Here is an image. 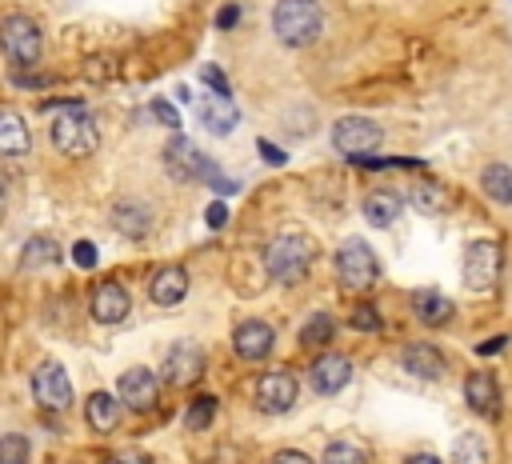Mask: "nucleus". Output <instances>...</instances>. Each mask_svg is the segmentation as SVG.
<instances>
[{"label": "nucleus", "mask_w": 512, "mask_h": 464, "mask_svg": "<svg viewBox=\"0 0 512 464\" xmlns=\"http://www.w3.org/2000/svg\"><path fill=\"white\" fill-rule=\"evenodd\" d=\"M312 256H316L312 240H308L304 232L288 228V232H280V236L268 240V248H264V268H268V276H272L276 284H300V280L308 276V268H312Z\"/></svg>", "instance_id": "obj_1"}, {"label": "nucleus", "mask_w": 512, "mask_h": 464, "mask_svg": "<svg viewBox=\"0 0 512 464\" xmlns=\"http://www.w3.org/2000/svg\"><path fill=\"white\" fill-rule=\"evenodd\" d=\"M52 144L64 152V156H88L92 148H96V124H92V116H88V108L80 104V100H68V104H60L56 112H52Z\"/></svg>", "instance_id": "obj_2"}, {"label": "nucleus", "mask_w": 512, "mask_h": 464, "mask_svg": "<svg viewBox=\"0 0 512 464\" xmlns=\"http://www.w3.org/2000/svg\"><path fill=\"white\" fill-rule=\"evenodd\" d=\"M272 28H276V36H280L284 44L304 48V44H312V40L320 36V28H324V8H320V0H276V8H272Z\"/></svg>", "instance_id": "obj_3"}, {"label": "nucleus", "mask_w": 512, "mask_h": 464, "mask_svg": "<svg viewBox=\"0 0 512 464\" xmlns=\"http://www.w3.org/2000/svg\"><path fill=\"white\" fill-rule=\"evenodd\" d=\"M164 164H168V172H172L176 180H200V184H212L216 192H232V188H236V184L224 180L220 168H216L192 140H184V136H172V140H168Z\"/></svg>", "instance_id": "obj_4"}, {"label": "nucleus", "mask_w": 512, "mask_h": 464, "mask_svg": "<svg viewBox=\"0 0 512 464\" xmlns=\"http://www.w3.org/2000/svg\"><path fill=\"white\" fill-rule=\"evenodd\" d=\"M332 264H336V280H340L348 292H364V288H372L376 276H380L376 252H372L360 236L344 240V244L336 248V256H332Z\"/></svg>", "instance_id": "obj_5"}, {"label": "nucleus", "mask_w": 512, "mask_h": 464, "mask_svg": "<svg viewBox=\"0 0 512 464\" xmlns=\"http://www.w3.org/2000/svg\"><path fill=\"white\" fill-rule=\"evenodd\" d=\"M380 140H384L380 124L368 120V116H340V120L332 124V148L344 152L348 160L372 156V152L380 148Z\"/></svg>", "instance_id": "obj_6"}, {"label": "nucleus", "mask_w": 512, "mask_h": 464, "mask_svg": "<svg viewBox=\"0 0 512 464\" xmlns=\"http://www.w3.org/2000/svg\"><path fill=\"white\" fill-rule=\"evenodd\" d=\"M0 48H4V56H8L12 64L28 68V64L40 60L44 40H40V28H36L28 16H4V20H0Z\"/></svg>", "instance_id": "obj_7"}, {"label": "nucleus", "mask_w": 512, "mask_h": 464, "mask_svg": "<svg viewBox=\"0 0 512 464\" xmlns=\"http://www.w3.org/2000/svg\"><path fill=\"white\" fill-rule=\"evenodd\" d=\"M460 276H464V288L488 292L500 280V244L496 240H472L464 248V260H460Z\"/></svg>", "instance_id": "obj_8"}, {"label": "nucleus", "mask_w": 512, "mask_h": 464, "mask_svg": "<svg viewBox=\"0 0 512 464\" xmlns=\"http://www.w3.org/2000/svg\"><path fill=\"white\" fill-rule=\"evenodd\" d=\"M32 396H36V404L48 408V412L68 408V404H72V380H68V372H64L56 360H44V364L32 372Z\"/></svg>", "instance_id": "obj_9"}, {"label": "nucleus", "mask_w": 512, "mask_h": 464, "mask_svg": "<svg viewBox=\"0 0 512 464\" xmlns=\"http://www.w3.org/2000/svg\"><path fill=\"white\" fill-rule=\"evenodd\" d=\"M296 376L292 372H268V376H260L256 380V408L260 412H268V416H280V412H288L292 404H296Z\"/></svg>", "instance_id": "obj_10"}, {"label": "nucleus", "mask_w": 512, "mask_h": 464, "mask_svg": "<svg viewBox=\"0 0 512 464\" xmlns=\"http://www.w3.org/2000/svg\"><path fill=\"white\" fill-rule=\"evenodd\" d=\"M200 372H204V348H200V344H192V340H176V344L168 348L164 376H168L172 384L188 388V384H196V380H200Z\"/></svg>", "instance_id": "obj_11"}, {"label": "nucleus", "mask_w": 512, "mask_h": 464, "mask_svg": "<svg viewBox=\"0 0 512 464\" xmlns=\"http://www.w3.org/2000/svg\"><path fill=\"white\" fill-rule=\"evenodd\" d=\"M88 308H92V316H96L100 324H120V320L128 316L132 300H128V288H124V284L100 280V284L88 292Z\"/></svg>", "instance_id": "obj_12"}, {"label": "nucleus", "mask_w": 512, "mask_h": 464, "mask_svg": "<svg viewBox=\"0 0 512 464\" xmlns=\"http://www.w3.org/2000/svg\"><path fill=\"white\" fill-rule=\"evenodd\" d=\"M196 112H200V124H204L212 136H228V132L240 124V108H236L224 92H208V96H200Z\"/></svg>", "instance_id": "obj_13"}, {"label": "nucleus", "mask_w": 512, "mask_h": 464, "mask_svg": "<svg viewBox=\"0 0 512 464\" xmlns=\"http://www.w3.org/2000/svg\"><path fill=\"white\" fill-rule=\"evenodd\" d=\"M116 388H120V400H124L132 412H148V408L156 404V392H160V384H156V376H152L148 368H128Z\"/></svg>", "instance_id": "obj_14"}, {"label": "nucleus", "mask_w": 512, "mask_h": 464, "mask_svg": "<svg viewBox=\"0 0 512 464\" xmlns=\"http://www.w3.org/2000/svg\"><path fill=\"white\" fill-rule=\"evenodd\" d=\"M308 380H312V388H316L320 396H332V392H340V388L352 380V360H348V356L328 352V356H320V360L312 364Z\"/></svg>", "instance_id": "obj_15"}, {"label": "nucleus", "mask_w": 512, "mask_h": 464, "mask_svg": "<svg viewBox=\"0 0 512 464\" xmlns=\"http://www.w3.org/2000/svg\"><path fill=\"white\" fill-rule=\"evenodd\" d=\"M464 400H468V408L476 412V416H496L500 412V384H496V376L492 372H472L468 380H464Z\"/></svg>", "instance_id": "obj_16"}, {"label": "nucleus", "mask_w": 512, "mask_h": 464, "mask_svg": "<svg viewBox=\"0 0 512 464\" xmlns=\"http://www.w3.org/2000/svg\"><path fill=\"white\" fill-rule=\"evenodd\" d=\"M272 340L276 336H272V328L264 320H244L236 328V336H232V348H236L240 360H264L272 352Z\"/></svg>", "instance_id": "obj_17"}, {"label": "nucleus", "mask_w": 512, "mask_h": 464, "mask_svg": "<svg viewBox=\"0 0 512 464\" xmlns=\"http://www.w3.org/2000/svg\"><path fill=\"white\" fill-rule=\"evenodd\" d=\"M148 296H152L160 308H172V304H180V300L188 296V272H184L180 264H168V268H160V272L152 276V284H148Z\"/></svg>", "instance_id": "obj_18"}, {"label": "nucleus", "mask_w": 512, "mask_h": 464, "mask_svg": "<svg viewBox=\"0 0 512 464\" xmlns=\"http://www.w3.org/2000/svg\"><path fill=\"white\" fill-rule=\"evenodd\" d=\"M400 364H404L412 376H420V380H440V376H444V356H440V348H432V344H408V348L400 352Z\"/></svg>", "instance_id": "obj_19"}, {"label": "nucleus", "mask_w": 512, "mask_h": 464, "mask_svg": "<svg viewBox=\"0 0 512 464\" xmlns=\"http://www.w3.org/2000/svg\"><path fill=\"white\" fill-rule=\"evenodd\" d=\"M112 224H116L124 236H148L152 216H148V208H144L140 200H116V208H112Z\"/></svg>", "instance_id": "obj_20"}, {"label": "nucleus", "mask_w": 512, "mask_h": 464, "mask_svg": "<svg viewBox=\"0 0 512 464\" xmlns=\"http://www.w3.org/2000/svg\"><path fill=\"white\" fill-rule=\"evenodd\" d=\"M400 208H404V200L396 192H368L364 196V220L376 228H388L400 216Z\"/></svg>", "instance_id": "obj_21"}, {"label": "nucleus", "mask_w": 512, "mask_h": 464, "mask_svg": "<svg viewBox=\"0 0 512 464\" xmlns=\"http://www.w3.org/2000/svg\"><path fill=\"white\" fill-rule=\"evenodd\" d=\"M412 308H416V316H420L428 328H440V324L452 320V300L440 296V292H428V288L412 296Z\"/></svg>", "instance_id": "obj_22"}, {"label": "nucleus", "mask_w": 512, "mask_h": 464, "mask_svg": "<svg viewBox=\"0 0 512 464\" xmlns=\"http://www.w3.org/2000/svg\"><path fill=\"white\" fill-rule=\"evenodd\" d=\"M84 416H88V424H92L96 432H112L116 420H120V404H116L112 392H92L88 404H84Z\"/></svg>", "instance_id": "obj_23"}, {"label": "nucleus", "mask_w": 512, "mask_h": 464, "mask_svg": "<svg viewBox=\"0 0 512 464\" xmlns=\"http://www.w3.org/2000/svg\"><path fill=\"white\" fill-rule=\"evenodd\" d=\"M28 144H32L28 124L16 112H0V152L4 156H20V152H28Z\"/></svg>", "instance_id": "obj_24"}, {"label": "nucleus", "mask_w": 512, "mask_h": 464, "mask_svg": "<svg viewBox=\"0 0 512 464\" xmlns=\"http://www.w3.org/2000/svg\"><path fill=\"white\" fill-rule=\"evenodd\" d=\"M480 188H484L488 200L512 204V168H508V164H488V168L480 172Z\"/></svg>", "instance_id": "obj_25"}, {"label": "nucleus", "mask_w": 512, "mask_h": 464, "mask_svg": "<svg viewBox=\"0 0 512 464\" xmlns=\"http://www.w3.org/2000/svg\"><path fill=\"white\" fill-rule=\"evenodd\" d=\"M408 200L420 208V212H444L448 208V188L436 184V180H416L408 188Z\"/></svg>", "instance_id": "obj_26"}, {"label": "nucleus", "mask_w": 512, "mask_h": 464, "mask_svg": "<svg viewBox=\"0 0 512 464\" xmlns=\"http://www.w3.org/2000/svg\"><path fill=\"white\" fill-rule=\"evenodd\" d=\"M20 264H24V268H52V264H60V244L48 240V236H36V240L24 244Z\"/></svg>", "instance_id": "obj_27"}, {"label": "nucleus", "mask_w": 512, "mask_h": 464, "mask_svg": "<svg viewBox=\"0 0 512 464\" xmlns=\"http://www.w3.org/2000/svg\"><path fill=\"white\" fill-rule=\"evenodd\" d=\"M452 464H488V444H484L476 432L456 436V444H452Z\"/></svg>", "instance_id": "obj_28"}, {"label": "nucleus", "mask_w": 512, "mask_h": 464, "mask_svg": "<svg viewBox=\"0 0 512 464\" xmlns=\"http://www.w3.org/2000/svg\"><path fill=\"white\" fill-rule=\"evenodd\" d=\"M332 332H336L332 316H328V312H316V316L304 320V328H300V344H304V348H320V344L332 340Z\"/></svg>", "instance_id": "obj_29"}, {"label": "nucleus", "mask_w": 512, "mask_h": 464, "mask_svg": "<svg viewBox=\"0 0 512 464\" xmlns=\"http://www.w3.org/2000/svg\"><path fill=\"white\" fill-rule=\"evenodd\" d=\"M212 416H216V400H212V396H200V400H192V404H188L184 424H188L192 432H204V428L212 424Z\"/></svg>", "instance_id": "obj_30"}, {"label": "nucleus", "mask_w": 512, "mask_h": 464, "mask_svg": "<svg viewBox=\"0 0 512 464\" xmlns=\"http://www.w3.org/2000/svg\"><path fill=\"white\" fill-rule=\"evenodd\" d=\"M320 464H368V456H364L356 444H344V440H336V444H328V448H324Z\"/></svg>", "instance_id": "obj_31"}, {"label": "nucleus", "mask_w": 512, "mask_h": 464, "mask_svg": "<svg viewBox=\"0 0 512 464\" xmlns=\"http://www.w3.org/2000/svg\"><path fill=\"white\" fill-rule=\"evenodd\" d=\"M0 464H28V440L24 436H0Z\"/></svg>", "instance_id": "obj_32"}, {"label": "nucleus", "mask_w": 512, "mask_h": 464, "mask_svg": "<svg viewBox=\"0 0 512 464\" xmlns=\"http://www.w3.org/2000/svg\"><path fill=\"white\" fill-rule=\"evenodd\" d=\"M352 328H360V332H380L384 324H380V312H376L372 304H356V308H352Z\"/></svg>", "instance_id": "obj_33"}, {"label": "nucleus", "mask_w": 512, "mask_h": 464, "mask_svg": "<svg viewBox=\"0 0 512 464\" xmlns=\"http://www.w3.org/2000/svg\"><path fill=\"white\" fill-rule=\"evenodd\" d=\"M152 116H156V120H160L164 128H172V132L180 128V112H176V108H172L168 100H152Z\"/></svg>", "instance_id": "obj_34"}, {"label": "nucleus", "mask_w": 512, "mask_h": 464, "mask_svg": "<svg viewBox=\"0 0 512 464\" xmlns=\"http://www.w3.org/2000/svg\"><path fill=\"white\" fill-rule=\"evenodd\" d=\"M72 260H76L80 268H96V244H92V240H76V244H72Z\"/></svg>", "instance_id": "obj_35"}, {"label": "nucleus", "mask_w": 512, "mask_h": 464, "mask_svg": "<svg viewBox=\"0 0 512 464\" xmlns=\"http://www.w3.org/2000/svg\"><path fill=\"white\" fill-rule=\"evenodd\" d=\"M200 76H204V84H208L212 92H224V96H228V76H224L216 64H204V68H200Z\"/></svg>", "instance_id": "obj_36"}, {"label": "nucleus", "mask_w": 512, "mask_h": 464, "mask_svg": "<svg viewBox=\"0 0 512 464\" xmlns=\"http://www.w3.org/2000/svg\"><path fill=\"white\" fill-rule=\"evenodd\" d=\"M204 220H208V228H224L228 224V204L224 200H212L208 212H204Z\"/></svg>", "instance_id": "obj_37"}, {"label": "nucleus", "mask_w": 512, "mask_h": 464, "mask_svg": "<svg viewBox=\"0 0 512 464\" xmlns=\"http://www.w3.org/2000/svg\"><path fill=\"white\" fill-rule=\"evenodd\" d=\"M272 464H312L304 452H296V448H284V452H276L272 456Z\"/></svg>", "instance_id": "obj_38"}, {"label": "nucleus", "mask_w": 512, "mask_h": 464, "mask_svg": "<svg viewBox=\"0 0 512 464\" xmlns=\"http://www.w3.org/2000/svg\"><path fill=\"white\" fill-rule=\"evenodd\" d=\"M108 464H152L144 452H116V456H108Z\"/></svg>", "instance_id": "obj_39"}, {"label": "nucleus", "mask_w": 512, "mask_h": 464, "mask_svg": "<svg viewBox=\"0 0 512 464\" xmlns=\"http://www.w3.org/2000/svg\"><path fill=\"white\" fill-rule=\"evenodd\" d=\"M504 344H508V340H504V336H496V340H484V344H476V352H480V356H492V352H500Z\"/></svg>", "instance_id": "obj_40"}, {"label": "nucleus", "mask_w": 512, "mask_h": 464, "mask_svg": "<svg viewBox=\"0 0 512 464\" xmlns=\"http://www.w3.org/2000/svg\"><path fill=\"white\" fill-rule=\"evenodd\" d=\"M236 16H240V12H236V4H228V8L216 16V24H220V28H232V24H236Z\"/></svg>", "instance_id": "obj_41"}, {"label": "nucleus", "mask_w": 512, "mask_h": 464, "mask_svg": "<svg viewBox=\"0 0 512 464\" xmlns=\"http://www.w3.org/2000/svg\"><path fill=\"white\" fill-rule=\"evenodd\" d=\"M404 464H444L440 456H432V452H416V456H408Z\"/></svg>", "instance_id": "obj_42"}, {"label": "nucleus", "mask_w": 512, "mask_h": 464, "mask_svg": "<svg viewBox=\"0 0 512 464\" xmlns=\"http://www.w3.org/2000/svg\"><path fill=\"white\" fill-rule=\"evenodd\" d=\"M260 152H264V160H272V164H280V160H284V152H276L268 140H260Z\"/></svg>", "instance_id": "obj_43"}, {"label": "nucleus", "mask_w": 512, "mask_h": 464, "mask_svg": "<svg viewBox=\"0 0 512 464\" xmlns=\"http://www.w3.org/2000/svg\"><path fill=\"white\" fill-rule=\"evenodd\" d=\"M4 208H8V200H4V184H0V216H4Z\"/></svg>", "instance_id": "obj_44"}]
</instances>
